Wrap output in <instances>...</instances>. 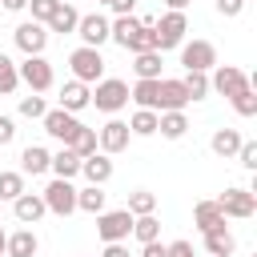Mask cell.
Listing matches in <instances>:
<instances>
[{
    "instance_id": "1",
    "label": "cell",
    "mask_w": 257,
    "mask_h": 257,
    "mask_svg": "<svg viewBox=\"0 0 257 257\" xmlns=\"http://www.w3.org/2000/svg\"><path fill=\"white\" fill-rule=\"evenodd\" d=\"M68 64H72V80H80V84H96V80H104V56H100V48H72V56H68Z\"/></svg>"
},
{
    "instance_id": "2",
    "label": "cell",
    "mask_w": 257,
    "mask_h": 257,
    "mask_svg": "<svg viewBox=\"0 0 257 257\" xmlns=\"http://www.w3.org/2000/svg\"><path fill=\"white\" fill-rule=\"evenodd\" d=\"M88 104H96L100 112H120V108L128 104V84L104 76V80H96V88L88 92Z\"/></svg>"
},
{
    "instance_id": "3",
    "label": "cell",
    "mask_w": 257,
    "mask_h": 257,
    "mask_svg": "<svg viewBox=\"0 0 257 257\" xmlns=\"http://www.w3.org/2000/svg\"><path fill=\"white\" fill-rule=\"evenodd\" d=\"M217 205H221V213H225V217L249 221V217L257 213V193H253V189H241V185H233V189H225V193L217 197Z\"/></svg>"
},
{
    "instance_id": "4",
    "label": "cell",
    "mask_w": 257,
    "mask_h": 257,
    "mask_svg": "<svg viewBox=\"0 0 257 257\" xmlns=\"http://www.w3.org/2000/svg\"><path fill=\"white\" fill-rule=\"evenodd\" d=\"M96 233H100L104 245L124 241L133 233V213L128 209H104V213H96Z\"/></svg>"
},
{
    "instance_id": "5",
    "label": "cell",
    "mask_w": 257,
    "mask_h": 257,
    "mask_svg": "<svg viewBox=\"0 0 257 257\" xmlns=\"http://www.w3.org/2000/svg\"><path fill=\"white\" fill-rule=\"evenodd\" d=\"M153 32H157V52L181 48V44H185V32H189V20H185V12H165Z\"/></svg>"
},
{
    "instance_id": "6",
    "label": "cell",
    "mask_w": 257,
    "mask_h": 257,
    "mask_svg": "<svg viewBox=\"0 0 257 257\" xmlns=\"http://www.w3.org/2000/svg\"><path fill=\"white\" fill-rule=\"evenodd\" d=\"M16 76L32 88V92H48L52 88V64L44 56H24V64H16Z\"/></svg>"
},
{
    "instance_id": "7",
    "label": "cell",
    "mask_w": 257,
    "mask_h": 257,
    "mask_svg": "<svg viewBox=\"0 0 257 257\" xmlns=\"http://www.w3.org/2000/svg\"><path fill=\"white\" fill-rule=\"evenodd\" d=\"M181 64H185V72H209L217 64V48L209 40H189V44H181Z\"/></svg>"
},
{
    "instance_id": "8",
    "label": "cell",
    "mask_w": 257,
    "mask_h": 257,
    "mask_svg": "<svg viewBox=\"0 0 257 257\" xmlns=\"http://www.w3.org/2000/svg\"><path fill=\"white\" fill-rule=\"evenodd\" d=\"M40 197H44V209H48V213H56V217L76 213V189H72V181H52Z\"/></svg>"
},
{
    "instance_id": "9",
    "label": "cell",
    "mask_w": 257,
    "mask_h": 257,
    "mask_svg": "<svg viewBox=\"0 0 257 257\" xmlns=\"http://www.w3.org/2000/svg\"><path fill=\"white\" fill-rule=\"evenodd\" d=\"M12 36H16V48H20L24 56H44V44H48V28H44V24L24 20Z\"/></svg>"
},
{
    "instance_id": "10",
    "label": "cell",
    "mask_w": 257,
    "mask_h": 257,
    "mask_svg": "<svg viewBox=\"0 0 257 257\" xmlns=\"http://www.w3.org/2000/svg\"><path fill=\"white\" fill-rule=\"evenodd\" d=\"M209 88L221 92V96H237L241 88H249V76L241 68H233V64H217V72L209 76Z\"/></svg>"
},
{
    "instance_id": "11",
    "label": "cell",
    "mask_w": 257,
    "mask_h": 257,
    "mask_svg": "<svg viewBox=\"0 0 257 257\" xmlns=\"http://www.w3.org/2000/svg\"><path fill=\"white\" fill-rule=\"evenodd\" d=\"M185 104H189L185 84H181V80H165V76H161V84H157V112H185Z\"/></svg>"
},
{
    "instance_id": "12",
    "label": "cell",
    "mask_w": 257,
    "mask_h": 257,
    "mask_svg": "<svg viewBox=\"0 0 257 257\" xmlns=\"http://www.w3.org/2000/svg\"><path fill=\"white\" fill-rule=\"evenodd\" d=\"M128 137H133V133H128V124H124V120H108V124L96 133V149H100L104 157L124 153V149H128Z\"/></svg>"
},
{
    "instance_id": "13",
    "label": "cell",
    "mask_w": 257,
    "mask_h": 257,
    "mask_svg": "<svg viewBox=\"0 0 257 257\" xmlns=\"http://www.w3.org/2000/svg\"><path fill=\"white\" fill-rule=\"evenodd\" d=\"M40 120H44V133H48V137H56V141H64V145H68V141H72V133L80 128V120H76L72 112H64V108H48Z\"/></svg>"
},
{
    "instance_id": "14",
    "label": "cell",
    "mask_w": 257,
    "mask_h": 257,
    "mask_svg": "<svg viewBox=\"0 0 257 257\" xmlns=\"http://www.w3.org/2000/svg\"><path fill=\"white\" fill-rule=\"evenodd\" d=\"M76 32H80V40H84V48H100V44L108 40V20H104L100 12H92V16H80V24H76Z\"/></svg>"
},
{
    "instance_id": "15",
    "label": "cell",
    "mask_w": 257,
    "mask_h": 257,
    "mask_svg": "<svg viewBox=\"0 0 257 257\" xmlns=\"http://www.w3.org/2000/svg\"><path fill=\"white\" fill-rule=\"evenodd\" d=\"M12 213H16L20 225H36L48 209H44V197H40V193H20V197L12 201Z\"/></svg>"
},
{
    "instance_id": "16",
    "label": "cell",
    "mask_w": 257,
    "mask_h": 257,
    "mask_svg": "<svg viewBox=\"0 0 257 257\" xmlns=\"http://www.w3.org/2000/svg\"><path fill=\"white\" fill-rule=\"evenodd\" d=\"M36 249H40V241H36L32 229H16V233H8V241H4V253H8V257H36Z\"/></svg>"
},
{
    "instance_id": "17",
    "label": "cell",
    "mask_w": 257,
    "mask_h": 257,
    "mask_svg": "<svg viewBox=\"0 0 257 257\" xmlns=\"http://www.w3.org/2000/svg\"><path fill=\"white\" fill-rule=\"evenodd\" d=\"M80 173H84V181H88V185H104V181L112 177V161H108L104 153H92V157H84V161H80Z\"/></svg>"
},
{
    "instance_id": "18",
    "label": "cell",
    "mask_w": 257,
    "mask_h": 257,
    "mask_svg": "<svg viewBox=\"0 0 257 257\" xmlns=\"http://www.w3.org/2000/svg\"><path fill=\"white\" fill-rule=\"evenodd\" d=\"M193 221H197V229H201V233L225 229V213H221V205H217V201H201V205L193 209Z\"/></svg>"
},
{
    "instance_id": "19",
    "label": "cell",
    "mask_w": 257,
    "mask_h": 257,
    "mask_svg": "<svg viewBox=\"0 0 257 257\" xmlns=\"http://www.w3.org/2000/svg\"><path fill=\"white\" fill-rule=\"evenodd\" d=\"M157 133L165 141H181L189 133V116L185 112H157Z\"/></svg>"
},
{
    "instance_id": "20",
    "label": "cell",
    "mask_w": 257,
    "mask_h": 257,
    "mask_svg": "<svg viewBox=\"0 0 257 257\" xmlns=\"http://www.w3.org/2000/svg\"><path fill=\"white\" fill-rule=\"evenodd\" d=\"M48 161H52V153H48L44 145H28V149L20 153V173L40 177V173H48Z\"/></svg>"
},
{
    "instance_id": "21",
    "label": "cell",
    "mask_w": 257,
    "mask_h": 257,
    "mask_svg": "<svg viewBox=\"0 0 257 257\" xmlns=\"http://www.w3.org/2000/svg\"><path fill=\"white\" fill-rule=\"evenodd\" d=\"M84 104H88V84H80V80H68V84L60 88V108L76 116Z\"/></svg>"
},
{
    "instance_id": "22",
    "label": "cell",
    "mask_w": 257,
    "mask_h": 257,
    "mask_svg": "<svg viewBox=\"0 0 257 257\" xmlns=\"http://www.w3.org/2000/svg\"><path fill=\"white\" fill-rule=\"evenodd\" d=\"M48 169L56 173V181H72V177L80 173V157H76L72 149H60V153H52V161H48Z\"/></svg>"
},
{
    "instance_id": "23",
    "label": "cell",
    "mask_w": 257,
    "mask_h": 257,
    "mask_svg": "<svg viewBox=\"0 0 257 257\" xmlns=\"http://www.w3.org/2000/svg\"><path fill=\"white\" fill-rule=\"evenodd\" d=\"M209 149L229 161V157H237V149H241V133H237V128H217L213 141H209Z\"/></svg>"
},
{
    "instance_id": "24",
    "label": "cell",
    "mask_w": 257,
    "mask_h": 257,
    "mask_svg": "<svg viewBox=\"0 0 257 257\" xmlns=\"http://www.w3.org/2000/svg\"><path fill=\"white\" fill-rule=\"evenodd\" d=\"M133 72H137V80H161V52H137Z\"/></svg>"
},
{
    "instance_id": "25",
    "label": "cell",
    "mask_w": 257,
    "mask_h": 257,
    "mask_svg": "<svg viewBox=\"0 0 257 257\" xmlns=\"http://www.w3.org/2000/svg\"><path fill=\"white\" fill-rule=\"evenodd\" d=\"M104 201H108V193L100 189V185H88V189H76V209H84V213H104Z\"/></svg>"
},
{
    "instance_id": "26",
    "label": "cell",
    "mask_w": 257,
    "mask_h": 257,
    "mask_svg": "<svg viewBox=\"0 0 257 257\" xmlns=\"http://www.w3.org/2000/svg\"><path fill=\"white\" fill-rule=\"evenodd\" d=\"M205 249H209V257H233L237 241L229 229H213V233H205Z\"/></svg>"
},
{
    "instance_id": "27",
    "label": "cell",
    "mask_w": 257,
    "mask_h": 257,
    "mask_svg": "<svg viewBox=\"0 0 257 257\" xmlns=\"http://www.w3.org/2000/svg\"><path fill=\"white\" fill-rule=\"evenodd\" d=\"M76 24H80V12H76L72 4L60 0V8L52 12V20H48L44 28H52V32H76Z\"/></svg>"
},
{
    "instance_id": "28",
    "label": "cell",
    "mask_w": 257,
    "mask_h": 257,
    "mask_svg": "<svg viewBox=\"0 0 257 257\" xmlns=\"http://www.w3.org/2000/svg\"><path fill=\"white\" fill-rule=\"evenodd\" d=\"M157 84H161V80H137V84L128 88V100H137V108L157 112Z\"/></svg>"
},
{
    "instance_id": "29",
    "label": "cell",
    "mask_w": 257,
    "mask_h": 257,
    "mask_svg": "<svg viewBox=\"0 0 257 257\" xmlns=\"http://www.w3.org/2000/svg\"><path fill=\"white\" fill-rule=\"evenodd\" d=\"M64 149H72V153H76L80 161H84V157H92V153H96V128H84V124H80V128L72 133V141H68Z\"/></svg>"
},
{
    "instance_id": "30",
    "label": "cell",
    "mask_w": 257,
    "mask_h": 257,
    "mask_svg": "<svg viewBox=\"0 0 257 257\" xmlns=\"http://www.w3.org/2000/svg\"><path fill=\"white\" fill-rule=\"evenodd\" d=\"M124 209H128L133 217H149V213H157V193H149V189H133Z\"/></svg>"
},
{
    "instance_id": "31",
    "label": "cell",
    "mask_w": 257,
    "mask_h": 257,
    "mask_svg": "<svg viewBox=\"0 0 257 257\" xmlns=\"http://www.w3.org/2000/svg\"><path fill=\"white\" fill-rule=\"evenodd\" d=\"M133 237H137L141 245L161 241V221H157V213H149V217H133Z\"/></svg>"
},
{
    "instance_id": "32",
    "label": "cell",
    "mask_w": 257,
    "mask_h": 257,
    "mask_svg": "<svg viewBox=\"0 0 257 257\" xmlns=\"http://www.w3.org/2000/svg\"><path fill=\"white\" fill-rule=\"evenodd\" d=\"M128 133H133V137H153V133H157V112L137 108V112H133V120H128Z\"/></svg>"
},
{
    "instance_id": "33",
    "label": "cell",
    "mask_w": 257,
    "mask_h": 257,
    "mask_svg": "<svg viewBox=\"0 0 257 257\" xmlns=\"http://www.w3.org/2000/svg\"><path fill=\"white\" fill-rule=\"evenodd\" d=\"M24 193V173H4L0 169V201H16Z\"/></svg>"
},
{
    "instance_id": "34",
    "label": "cell",
    "mask_w": 257,
    "mask_h": 257,
    "mask_svg": "<svg viewBox=\"0 0 257 257\" xmlns=\"http://www.w3.org/2000/svg\"><path fill=\"white\" fill-rule=\"evenodd\" d=\"M185 92H189V100H201V96H209V72H185Z\"/></svg>"
},
{
    "instance_id": "35",
    "label": "cell",
    "mask_w": 257,
    "mask_h": 257,
    "mask_svg": "<svg viewBox=\"0 0 257 257\" xmlns=\"http://www.w3.org/2000/svg\"><path fill=\"white\" fill-rule=\"evenodd\" d=\"M233 100V108H237V116H257V92H253V84L249 88H241L237 96H229Z\"/></svg>"
},
{
    "instance_id": "36",
    "label": "cell",
    "mask_w": 257,
    "mask_h": 257,
    "mask_svg": "<svg viewBox=\"0 0 257 257\" xmlns=\"http://www.w3.org/2000/svg\"><path fill=\"white\" fill-rule=\"evenodd\" d=\"M48 112V104H44V96L40 92H28V96H20V116H28V120H40Z\"/></svg>"
},
{
    "instance_id": "37",
    "label": "cell",
    "mask_w": 257,
    "mask_h": 257,
    "mask_svg": "<svg viewBox=\"0 0 257 257\" xmlns=\"http://www.w3.org/2000/svg\"><path fill=\"white\" fill-rule=\"evenodd\" d=\"M16 84H20V76H16V64L0 52V96H8V92H16Z\"/></svg>"
},
{
    "instance_id": "38",
    "label": "cell",
    "mask_w": 257,
    "mask_h": 257,
    "mask_svg": "<svg viewBox=\"0 0 257 257\" xmlns=\"http://www.w3.org/2000/svg\"><path fill=\"white\" fill-rule=\"evenodd\" d=\"M28 8H32V20H36V24H48L52 12L60 8V0H28Z\"/></svg>"
},
{
    "instance_id": "39",
    "label": "cell",
    "mask_w": 257,
    "mask_h": 257,
    "mask_svg": "<svg viewBox=\"0 0 257 257\" xmlns=\"http://www.w3.org/2000/svg\"><path fill=\"white\" fill-rule=\"evenodd\" d=\"M237 161H241V165L253 173V169H257V141H241V149H237Z\"/></svg>"
},
{
    "instance_id": "40",
    "label": "cell",
    "mask_w": 257,
    "mask_h": 257,
    "mask_svg": "<svg viewBox=\"0 0 257 257\" xmlns=\"http://www.w3.org/2000/svg\"><path fill=\"white\" fill-rule=\"evenodd\" d=\"M12 137H16V120H12V116H4V112H0V149H4V145H8V141H12Z\"/></svg>"
},
{
    "instance_id": "41",
    "label": "cell",
    "mask_w": 257,
    "mask_h": 257,
    "mask_svg": "<svg viewBox=\"0 0 257 257\" xmlns=\"http://www.w3.org/2000/svg\"><path fill=\"white\" fill-rule=\"evenodd\" d=\"M241 8H245V0H217L221 16H241Z\"/></svg>"
},
{
    "instance_id": "42",
    "label": "cell",
    "mask_w": 257,
    "mask_h": 257,
    "mask_svg": "<svg viewBox=\"0 0 257 257\" xmlns=\"http://www.w3.org/2000/svg\"><path fill=\"white\" fill-rule=\"evenodd\" d=\"M165 257H193V245L189 241H173V245H165Z\"/></svg>"
},
{
    "instance_id": "43",
    "label": "cell",
    "mask_w": 257,
    "mask_h": 257,
    "mask_svg": "<svg viewBox=\"0 0 257 257\" xmlns=\"http://www.w3.org/2000/svg\"><path fill=\"white\" fill-rule=\"evenodd\" d=\"M108 8H112L116 16H133V8H137V0H112Z\"/></svg>"
},
{
    "instance_id": "44",
    "label": "cell",
    "mask_w": 257,
    "mask_h": 257,
    "mask_svg": "<svg viewBox=\"0 0 257 257\" xmlns=\"http://www.w3.org/2000/svg\"><path fill=\"white\" fill-rule=\"evenodd\" d=\"M100 257H128V245H124V241H112V245H104Z\"/></svg>"
},
{
    "instance_id": "45",
    "label": "cell",
    "mask_w": 257,
    "mask_h": 257,
    "mask_svg": "<svg viewBox=\"0 0 257 257\" xmlns=\"http://www.w3.org/2000/svg\"><path fill=\"white\" fill-rule=\"evenodd\" d=\"M141 257H165V245L161 241H149V245H141Z\"/></svg>"
},
{
    "instance_id": "46",
    "label": "cell",
    "mask_w": 257,
    "mask_h": 257,
    "mask_svg": "<svg viewBox=\"0 0 257 257\" xmlns=\"http://www.w3.org/2000/svg\"><path fill=\"white\" fill-rule=\"evenodd\" d=\"M8 12H20V8H28V0H0Z\"/></svg>"
},
{
    "instance_id": "47",
    "label": "cell",
    "mask_w": 257,
    "mask_h": 257,
    "mask_svg": "<svg viewBox=\"0 0 257 257\" xmlns=\"http://www.w3.org/2000/svg\"><path fill=\"white\" fill-rule=\"evenodd\" d=\"M165 4H169V12H185V4H189V0H165Z\"/></svg>"
},
{
    "instance_id": "48",
    "label": "cell",
    "mask_w": 257,
    "mask_h": 257,
    "mask_svg": "<svg viewBox=\"0 0 257 257\" xmlns=\"http://www.w3.org/2000/svg\"><path fill=\"white\" fill-rule=\"evenodd\" d=\"M4 241H8V233H4V225H0V257H4Z\"/></svg>"
},
{
    "instance_id": "49",
    "label": "cell",
    "mask_w": 257,
    "mask_h": 257,
    "mask_svg": "<svg viewBox=\"0 0 257 257\" xmlns=\"http://www.w3.org/2000/svg\"><path fill=\"white\" fill-rule=\"evenodd\" d=\"M96 4H112V0H96Z\"/></svg>"
}]
</instances>
